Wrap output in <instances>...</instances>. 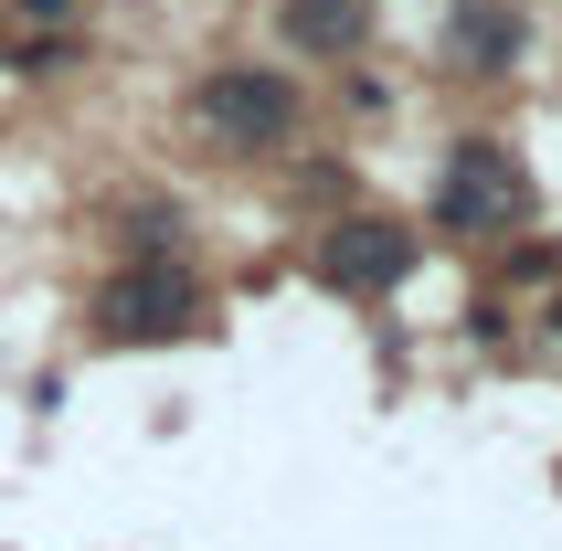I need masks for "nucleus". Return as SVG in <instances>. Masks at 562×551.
Returning <instances> with one entry per match:
<instances>
[{
  "label": "nucleus",
  "instance_id": "nucleus-3",
  "mask_svg": "<svg viewBox=\"0 0 562 551\" xmlns=\"http://www.w3.org/2000/svg\"><path fill=\"white\" fill-rule=\"evenodd\" d=\"M191 117L213 127L223 149H286L297 138V75L286 64H213L191 86Z\"/></svg>",
  "mask_w": 562,
  "mask_h": 551
},
{
  "label": "nucleus",
  "instance_id": "nucleus-5",
  "mask_svg": "<svg viewBox=\"0 0 562 551\" xmlns=\"http://www.w3.org/2000/svg\"><path fill=\"white\" fill-rule=\"evenodd\" d=\"M520 11H499V0H446V32H436V54L457 64V75H509L520 64Z\"/></svg>",
  "mask_w": 562,
  "mask_h": 551
},
{
  "label": "nucleus",
  "instance_id": "nucleus-1",
  "mask_svg": "<svg viewBox=\"0 0 562 551\" xmlns=\"http://www.w3.org/2000/svg\"><path fill=\"white\" fill-rule=\"evenodd\" d=\"M202 318H213V286L181 255H138L95 286V339L106 350H159V339H191Z\"/></svg>",
  "mask_w": 562,
  "mask_h": 551
},
{
  "label": "nucleus",
  "instance_id": "nucleus-7",
  "mask_svg": "<svg viewBox=\"0 0 562 551\" xmlns=\"http://www.w3.org/2000/svg\"><path fill=\"white\" fill-rule=\"evenodd\" d=\"M64 64H75V43H64V32H54V43H22V75H64Z\"/></svg>",
  "mask_w": 562,
  "mask_h": 551
},
{
  "label": "nucleus",
  "instance_id": "nucleus-2",
  "mask_svg": "<svg viewBox=\"0 0 562 551\" xmlns=\"http://www.w3.org/2000/svg\"><path fill=\"white\" fill-rule=\"evenodd\" d=\"M520 213H531V170H520L509 138H457V149L436 159V234L488 245V234H509Z\"/></svg>",
  "mask_w": 562,
  "mask_h": 551
},
{
  "label": "nucleus",
  "instance_id": "nucleus-6",
  "mask_svg": "<svg viewBox=\"0 0 562 551\" xmlns=\"http://www.w3.org/2000/svg\"><path fill=\"white\" fill-rule=\"evenodd\" d=\"M277 43L308 64H340L372 43V0H277Z\"/></svg>",
  "mask_w": 562,
  "mask_h": 551
},
{
  "label": "nucleus",
  "instance_id": "nucleus-8",
  "mask_svg": "<svg viewBox=\"0 0 562 551\" xmlns=\"http://www.w3.org/2000/svg\"><path fill=\"white\" fill-rule=\"evenodd\" d=\"M22 11H32V22H64V11H75V0H22Z\"/></svg>",
  "mask_w": 562,
  "mask_h": 551
},
{
  "label": "nucleus",
  "instance_id": "nucleus-4",
  "mask_svg": "<svg viewBox=\"0 0 562 551\" xmlns=\"http://www.w3.org/2000/svg\"><path fill=\"white\" fill-rule=\"evenodd\" d=\"M318 276H329L340 297H393V286L414 276V234L382 223V213H340L329 234H318Z\"/></svg>",
  "mask_w": 562,
  "mask_h": 551
}]
</instances>
